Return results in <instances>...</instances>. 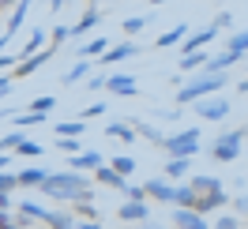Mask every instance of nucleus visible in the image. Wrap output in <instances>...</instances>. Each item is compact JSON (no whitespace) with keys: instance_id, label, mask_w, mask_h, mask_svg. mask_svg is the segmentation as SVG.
I'll return each mask as SVG.
<instances>
[{"instance_id":"c9c22d12","label":"nucleus","mask_w":248,"mask_h":229,"mask_svg":"<svg viewBox=\"0 0 248 229\" xmlns=\"http://www.w3.org/2000/svg\"><path fill=\"white\" fill-rule=\"evenodd\" d=\"M94 117H106V102H98V106H87L83 113H79V121H83V124L94 121Z\"/></svg>"},{"instance_id":"2eb2a0df","label":"nucleus","mask_w":248,"mask_h":229,"mask_svg":"<svg viewBox=\"0 0 248 229\" xmlns=\"http://www.w3.org/2000/svg\"><path fill=\"white\" fill-rule=\"evenodd\" d=\"M106 53H109V42L102 38V34H98V38H91V42H83V46L76 49V57H79V61H91V57H98V61H102Z\"/></svg>"},{"instance_id":"ea45409f","label":"nucleus","mask_w":248,"mask_h":229,"mask_svg":"<svg viewBox=\"0 0 248 229\" xmlns=\"http://www.w3.org/2000/svg\"><path fill=\"white\" fill-rule=\"evenodd\" d=\"M68 34H72V27H53L49 38H53V46H61V42H68Z\"/></svg>"},{"instance_id":"37998d69","label":"nucleus","mask_w":248,"mask_h":229,"mask_svg":"<svg viewBox=\"0 0 248 229\" xmlns=\"http://www.w3.org/2000/svg\"><path fill=\"white\" fill-rule=\"evenodd\" d=\"M230 207H237V214H245V218H248V196H237V199H230Z\"/></svg>"},{"instance_id":"4468645a","label":"nucleus","mask_w":248,"mask_h":229,"mask_svg":"<svg viewBox=\"0 0 248 229\" xmlns=\"http://www.w3.org/2000/svg\"><path fill=\"white\" fill-rule=\"evenodd\" d=\"M173 226L177 229H211V222L200 218L196 211H177V207H173Z\"/></svg>"},{"instance_id":"6e6552de","label":"nucleus","mask_w":248,"mask_h":229,"mask_svg":"<svg viewBox=\"0 0 248 229\" xmlns=\"http://www.w3.org/2000/svg\"><path fill=\"white\" fill-rule=\"evenodd\" d=\"M117 218L128 222V226H143V222H151V207H147V203H128V199H124L121 207H117Z\"/></svg>"},{"instance_id":"72a5a7b5","label":"nucleus","mask_w":248,"mask_h":229,"mask_svg":"<svg viewBox=\"0 0 248 229\" xmlns=\"http://www.w3.org/2000/svg\"><path fill=\"white\" fill-rule=\"evenodd\" d=\"M211 229H245V226H241V218H233V214H218L215 222H211Z\"/></svg>"},{"instance_id":"c03bdc74","label":"nucleus","mask_w":248,"mask_h":229,"mask_svg":"<svg viewBox=\"0 0 248 229\" xmlns=\"http://www.w3.org/2000/svg\"><path fill=\"white\" fill-rule=\"evenodd\" d=\"M12 207H16V203H12V196L4 192V196H0V214H8V211H12Z\"/></svg>"},{"instance_id":"9d476101","label":"nucleus","mask_w":248,"mask_h":229,"mask_svg":"<svg viewBox=\"0 0 248 229\" xmlns=\"http://www.w3.org/2000/svg\"><path fill=\"white\" fill-rule=\"evenodd\" d=\"M106 91L117 94V98H136V94H140V83H136L132 76H109L106 79Z\"/></svg>"},{"instance_id":"6ab92c4d","label":"nucleus","mask_w":248,"mask_h":229,"mask_svg":"<svg viewBox=\"0 0 248 229\" xmlns=\"http://www.w3.org/2000/svg\"><path fill=\"white\" fill-rule=\"evenodd\" d=\"M128 57H136V42H121V46H109V53L102 57L98 64H121Z\"/></svg>"},{"instance_id":"c85d7f7f","label":"nucleus","mask_w":248,"mask_h":229,"mask_svg":"<svg viewBox=\"0 0 248 229\" xmlns=\"http://www.w3.org/2000/svg\"><path fill=\"white\" fill-rule=\"evenodd\" d=\"M109 166H113V169H117V173L124 177V181H128V177L136 173V158H132V154H117V158H113Z\"/></svg>"},{"instance_id":"8fccbe9b","label":"nucleus","mask_w":248,"mask_h":229,"mask_svg":"<svg viewBox=\"0 0 248 229\" xmlns=\"http://www.w3.org/2000/svg\"><path fill=\"white\" fill-rule=\"evenodd\" d=\"M4 12H8V4H0V15H4Z\"/></svg>"},{"instance_id":"b1692460","label":"nucleus","mask_w":248,"mask_h":229,"mask_svg":"<svg viewBox=\"0 0 248 229\" xmlns=\"http://www.w3.org/2000/svg\"><path fill=\"white\" fill-rule=\"evenodd\" d=\"M207 61H211V53H188V57L177 61V68H181V72H203Z\"/></svg>"},{"instance_id":"a878e982","label":"nucleus","mask_w":248,"mask_h":229,"mask_svg":"<svg viewBox=\"0 0 248 229\" xmlns=\"http://www.w3.org/2000/svg\"><path fill=\"white\" fill-rule=\"evenodd\" d=\"M83 132H87V124L79 121V117H76V121H61V124H57V139H79Z\"/></svg>"},{"instance_id":"0eeeda50","label":"nucleus","mask_w":248,"mask_h":229,"mask_svg":"<svg viewBox=\"0 0 248 229\" xmlns=\"http://www.w3.org/2000/svg\"><path fill=\"white\" fill-rule=\"evenodd\" d=\"M143 192H147V199H158V203H166V207L177 203V184H170L166 177H151V181L143 184Z\"/></svg>"},{"instance_id":"393cba45","label":"nucleus","mask_w":248,"mask_h":229,"mask_svg":"<svg viewBox=\"0 0 248 229\" xmlns=\"http://www.w3.org/2000/svg\"><path fill=\"white\" fill-rule=\"evenodd\" d=\"M132 128H136V136L151 139L155 147H162V143H166V136H162V132H158V128H155V124H151V121H132Z\"/></svg>"},{"instance_id":"c756f323","label":"nucleus","mask_w":248,"mask_h":229,"mask_svg":"<svg viewBox=\"0 0 248 229\" xmlns=\"http://www.w3.org/2000/svg\"><path fill=\"white\" fill-rule=\"evenodd\" d=\"M53 109H57V98H53V94H42V98L31 102V113H38V117H46V113H53Z\"/></svg>"},{"instance_id":"f3484780","label":"nucleus","mask_w":248,"mask_h":229,"mask_svg":"<svg viewBox=\"0 0 248 229\" xmlns=\"http://www.w3.org/2000/svg\"><path fill=\"white\" fill-rule=\"evenodd\" d=\"M192 34V27L188 23H177V27H170L166 34H158V49H170V46H185V38Z\"/></svg>"},{"instance_id":"f257e3e1","label":"nucleus","mask_w":248,"mask_h":229,"mask_svg":"<svg viewBox=\"0 0 248 229\" xmlns=\"http://www.w3.org/2000/svg\"><path fill=\"white\" fill-rule=\"evenodd\" d=\"M38 192L49 196V199H61V203H94L91 177L72 173V169H64V173H49V181L42 184Z\"/></svg>"},{"instance_id":"20e7f679","label":"nucleus","mask_w":248,"mask_h":229,"mask_svg":"<svg viewBox=\"0 0 248 229\" xmlns=\"http://www.w3.org/2000/svg\"><path fill=\"white\" fill-rule=\"evenodd\" d=\"M241 151H245V132H241V128L222 132V136L207 147V154H211L215 162H222V166H226V162H237V158H241Z\"/></svg>"},{"instance_id":"de8ad7c7","label":"nucleus","mask_w":248,"mask_h":229,"mask_svg":"<svg viewBox=\"0 0 248 229\" xmlns=\"http://www.w3.org/2000/svg\"><path fill=\"white\" fill-rule=\"evenodd\" d=\"M237 94H248V76L241 79V83H237Z\"/></svg>"},{"instance_id":"1a4fd4ad","label":"nucleus","mask_w":248,"mask_h":229,"mask_svg":"<svg viewBox=\"0 0 248 229\" xmlns=\"http://www.w3.org/2000/svg\"><path fill=\"white\" fill-rule=\"evenodd\" d=\"M98 166H106L98 151H83V154H76V158H68V169H72V173H83V177H87V173H94Z\"/></svg>"},{"instance_id":"58836bf2","label":"nucleus","mask_w":248,"mask_h":229,"mask_svg":"<svg viewBox=\"0 0 248 229\" xmlns=\"http://www.w3.org/2000/svg\"><path fill=\"white\" fill-rule=\"evenodd\" d=\"M19 188V181H16V173H0V196H4V192H8V196H12V192H16Z\"/></svg>"},{"instance_id":"aec40b11","label":"nucleus","mask_w":248,"mask_h":229,"mask_svg":"<svg viewBox=\"0 0 248 229\" xmlns=\"http://www.w3.org/2000/svg\"><path fill=\"white\" fill-rule=\"evenodd\" d=\"M106 136L109 139H121L124 147H128V143H136V128L124 124V121H113V124H106Z\"/></svg>"},{"instance_id":"49530a36","label":"nucleus","mask_w":248,"mask_h":229,"mask_svg":"<svg viewBox=\"0 0 248 229\" xmlns=\"http://www.w3.org/2000/svg\"><path fill=\"white\" fill-rule=\"evenodd\" d=\"M8 162H12V154H0V173H8Z\"/></svg>"},{"instance_id":"9b49d317","label":"nucleus","mask_w":248,"mask_h":229,"mask_svg":"<svg viewBox=\"0 0 248 229\" xmlns=\"http://www.w3.org/2000/svg\"><path fill=\"white\" fill-rule=\"evenodd\" d=\"M53 61V49H42L38 57H27V61H19V68L12 72V79H27V76H34L38 68H46V64Z\"/></svg>"},{"instance_id":"7ed1b4c3","label":"nucleus","mask_w":248,"mask_h":229,"mask_svg":"<svg viewBox=\"0 0 248 229\" xmlns=\"http://www.w3.org/2000/svg\"><path fill=\"white\" fill-rule=\"evenodd\" d=\"M222 87H226V76H207V72H200L196 79H188V87H181L177 91V106H196V102H203V98H215V94H222Z\"/></svg>"},{"instance_id":"e433bc0d","label":"nucleus","mask_w":248,"mask_h":229,"mask_svg":"<svg viewBox=\"0 0 248 229\" xmlns=\"http://www.w3.org/2000/svg\"><path fill=\"white\" fill-rule=\"evenodd\" d=\"M76 211L83 214V222H102V218H98V207H94V203H76Z\"/></svg>"},{"instance_id":"473e14b6","label":"nucleus","mask_w":248,"mask_h":229,"mask_svg":"<svg viewBox=\"0 0 248 229\" xmlns=\"http://www.w3.org/2000/svg\"><path fill=\"white\" fill-rule=\"evenodd\" d=\"M19 154H27V158H42L46 147H42L38 139H23V143H19Z\"/></svg>"},{"instance_id":"7c9ffc66","label":"nucleus","mask_w":248,"mask_h":229,"mask_svg":"<svg viewBox=\"0 0 248 229\" xmlns=\"http://www.w3.org/2000/svg\"><path fill=\"white\" fill-rule=\"evenodd\" d=\"M143 27H147V15H132V19H124V27H121V31H124V38L132 42V38H136Z\"/></svg>"},{"instance_id":"3c124183","label":"nucleus","mask_w":248,"mask_h":229,"mask_svg":"<svg viewBox=\"0 0 248 229\" xmlns=\"http://www.w3.org/2000/svg\"><path fill=\"white\" fill-rule=\"evenodd\" d=\"M241 132H245V139H248V124H245V128H241Z\"/></svg>"},{"instance_id":"f8f14e48","label":"nucleus","mask_w":248,"mask_h":229,"mask_svg":"<svg viewBox=\"0 0 248 229\" xmlns=\"http://www.w3.org/2000/svg\"><path fill=\"white\" fill-rule=\"evenodd\" d=\"M94 177H98V184H102V188H113V192H128V181H124V177H121V173H117L113 166H98V169H94Z\"/></svg>"},{"instance_id":"423d86ee","label":"nucleus","mask_w":248,"mask_h":229,"mask_svg":"<svg viewBox=\"0 0 248 229\" xmlns=\"http://www.w3.org/2000/svg\"><path fill=\"white\" fill-rule=\"evenodd\" d=\"M230 113H233V102L226 98V94H215V98L196 102V117H203V121H211V124H222Z\"/></svg>"},{"instance_id":"ddd939ff","label":"nucleus","mask_w":248,"mask_h":229,"mask_svg":"<svg viewBox=\"0 0 248 229\" xmlns=\"http://www.w3.org/2000/svg\"><path fill=\"white\" fill-rule=\"evenodd\" d=\"M27 15H31V4H27V0L12 4V15H8V27H4V38H8V42H12V38H16V31L27 23Z\"/></svg>"},{"instance_id":"bb28decb","label":"nucleus","mask_w":248,"mask_h":229,"mask_svg":"<svg viewBox=\"0 0 248 229\" xmlns=\"http://www.w3.org/2000/svg\"><path fill=\"white\" fill-rule=\"evenodd\" d=\"M46 226L49 229H76V218H72V211H49Z\"/></svg>"},{"instance_id":"f704fd0d","label":"nucleus","mask_w":248,"mask_h":229,"mask_svg":"<svg viewBox=\"0 0 248 229\" xmlns=\"http://www.w3.org/2000/svg\"><path fill=\"white\" fill-rule=\"evenodd\" d=\"M12 121H16V128H31V124H42L46 117H38V113H31V109H27V113H16Z\"/></svg>"},{"instance_id":"79ce46f5","label":"nucleus","mask_w":248,"mask_h":229,"mask_svg":"<svg viewBox=\"0 0 248 229\" xmlns=\"http://www.w3.org/2000/svg\"><path fill=\"white\" fill-rule=\"evenodd\" d=\"M230 23H233V12H218V15H215V27H218V31H226Z\"/></svg>"},{"instance_id":"a19ab883","label":"nucleus","mask_w":248,"mask_h":229,"mask_svg":"<svg viewBox=\"0 0 248 229\" xmlns=\"http://www.w3.org/2000/svg\"><path fill=\"white\" fill-rule=\"evenodd\" d=\"M12 91H16V79H12V76H0V98H8Z\"/></svg>"},{"instance_id":"09e8293b","label":"nucleus","mask_w":248,"mask_h":229,"mask_svg":"<svg viewBox=\"0 0 248 229\" xmlns=\"http://www.w3.org/2000/svg\"><path fill=\"white\" fill-rule=\"evenodd\" d=\"M136 229H162V226H155V222H143V226H136Z\"/></svg>"},{"instance_id":"4be33fe9","label":"nucleus","mask_w":248,"mask_h":229,"mask_svg":"<svg viewBox=\"0 0 248 229\" xmlns=\"http://www.w3.org/2000/svg\"><path fill=\"white\" fill-rule=\"evenodd\" d=\"M91 79V61H76L68 72H64V87H72V83H87Z\"/></svg>"},{"instance_id":"a211bd4d","label":"nucleus","mask_w":248,"mask_h":229,"mask_svg":"<svg viewBox=\"0 0 248 229\" xmlns=\"http://www.w3.org/2000/svg\"><path fill=\"white\" fill-rule=\"evenodd\" d=\"M16 181H19V188H42L49 181V169L31 166V169H23V173H16Z\"/></svg>"},{"instance_id":"2f4dec72","label":"nucleus","mask_w":248,"mask_h":229,"mask_svg":"<svg viewBox=\"0 0 248 229\" xmlns=\"http://www.w3.org/2000/svg\"><path fill=\"white\" fill-rule=\"evenodd\" d=\"M53 147H57V151H64L68 158H76V154H83V143H79V139H57Z\"/></svg>"},{"instance_id":"5701e85b","label":"nucleus","mask_w":248,"mask_h":229,"mask_svg":"<svg viewBox=\"0 0 248 229\" xmlns=\"http://www.w3.org/2000/svg\"><path fill=\"white\" fill-rule=\"evenodd\" d=\"M98 19H102V12H98V8H87V12H83V19H79L76 27H72V34H76V38H83V34H91L94 27H98Z\"/></svg>"},{"instance_id":"dca6fc26","label":"nucleus","mask_w":248,"mask_h":229,"mask_svg":"<svg viewBox=\"0 0 248 229\" xmlns=\"http://www.w3.org/2000/svg\"><path fill=\"white\" fill-rule=\"evenodd\" d=\"M237 61H241V57H233V53H226V49H222V53H211V61H207V68H203V72H207V76H226V68H233Z\"/></svg>"},{"instance_id":"39448f33","label":"nucleus","mask_w":248,"mask_h":229,"mask_svg":"<svg viewBox=\"0 0 248 229\" xmlns=\"http://www.w3.org/2000/svg\"><path fill=\"white\" fill-rule=\"evenodd\" d=\"M200 143H203L200 128H185V132H177V136H166L162 151L170 154V158H196V154H200Z\"/></svg>"},{"instance_id":"f03ea898","label":"nucleus","mask_w":248,"mask_h":229,"mask_svg":"<svg viewBox=\"0 0 248 229\" xmlns=\"http://www.w3.org/2000/svg\"><path fill=\"white\" fill-rule=\"evenodd\" d=\"M188 188L196 192V214L200 218H207V214H215L218 207H230V196H226V188H222V181L218 177H192L188 181Z\"/></svg>"},{"instance_id":"a18cd8bd","label":"nucleus","mask_w":248,"mask_h":229,"mask_svg":"<svg viewBox=\"0 0 248 229\" xmlns=\"http://www.w3.org/2000/svg\"><path fill=\"white\" fill-rule=\"evenodd\" d=\"M76 229H102V222H76Z\"/></svg>"},{"instance_id":"412c9836","label":"nucleus","mask_w":248,"mask_h":229,"mask_svg":"<svg viewBox=\"0 0 248 229\" xmlns=\"http://www.w3.org/2000/svg\"><path fill=\"white\" fill-rule=\"evenodd\" d=\"M188 169H192V158H170V162H166V169H162V177L173 184L177 177H188Z\"/></svg>"},{"instance_id":"4c0bfd02","label":"nucleus","mask_w":248,"mask_h":229,"mask_svg":"<svg viewBox=\"0 0 248 229\" xmlns=\"http://www.w3.org/2000/svg\"><path fill=\"white\" fill-rule=\"evenodd\" d=\"M106 79H109V76H102V72H94V76L87 79V87H83V91H91V94H98V91H106Z\"/></svg>"},{"instance_id":"cd10ccee","label":"nucleus","mask_w":248,"mask_h":229,"mask_svg":"<svg viewBox=\"0 0 248 229\" xmlns=\"http://www.w3.org/2000/svg\"><path fill=\"white\" fill-rule=\"evenodd\" d=\"M226 53H233V57H245L248 53V31H237L230 38V42H226Z\"/></svg>"}]
</instances>
